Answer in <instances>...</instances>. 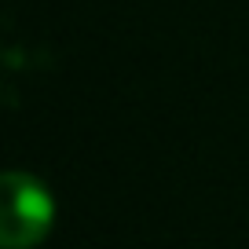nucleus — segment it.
<instances>
[{"label":"nucleus","instance_id":"f257e3e1","mask_svg":"<svg viewBox=\"0 0 249 249\" xmlns=\"http://www.w3.org/2000/svg\"><path fill=\"white\" fill-rule=\"evenodd\" d=\"M55 224V198L30 172H4V209H0V246L33 249Z\"/></svg>","mask_w":249,"mask_h":249}]
</instances>
